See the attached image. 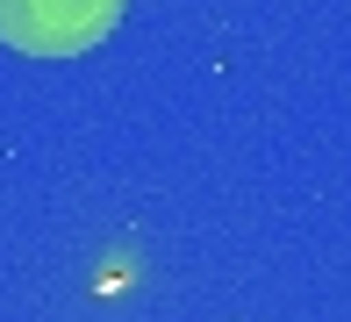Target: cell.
<instances>
[{"instance_id":"6da1fadb","label":"cell","mask_w":351,"mask_h":322,"mask_svg":"<svg viewBox=\"0 0 351 322\" xmlns=\"http://www.w3.org/2000/svg\"><path fill=\"white\" fill-rule=\"evenodd\" d=\"M130 0H0V43L22 58H79L115 36Z\"/></svg>"}]
</instances>
